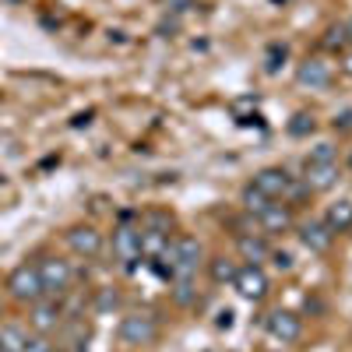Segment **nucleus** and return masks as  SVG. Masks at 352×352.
Returning <instances> with one entry per match:
<instances>
[{"mask_svg":"<svg viewBox=\"0 0 352 352\" xmlns=\"http://www.w3.org/2000/svg\"><path fill=\"white\" fill-rule=\"evenodd\" d=\"M4 292L21 303V307H32L36 300H43L46 292H43V282H39V268H36V261H21L18 268H11L8 282H4Z\"/></svg>","mask_w":352,"mask_h":352,"instance_id":"obj_1","label":"nucleus"},{"mask_svg":"<svg viewBox=\"0 0 352 352\" xmlns=\"http://www.w3.org/2000/svg\"><path fill=\"white\" fill-rule=\"evenodd\" d=\"M36 268H39V282H43V292L53 300H60L64 292L71 289L74 282V272H71V261H64L60 254H46L36 261Z\"/></svg>","mask_w":352,"mask_h":352,"instance_id":"obj_2","label":"nucleus"},{"mask_svg":"<svg viewBox=\"0 0 352 352\" xmlns=\"http://www.w3.org/2000/svg\"><path fill=\"white\" fill-rule=\"evenodd\" d=\"M124 345H152L159 338V317L155 314H144V310H134L127 317H120V328H116Z\"/></svg>","mask_w":352,"mask_h":352,"instance_id":"obj_3","label":"nucleus"},{"mask_svg":"<svg viewBox=\"0 0 352 352\" xmlns=\"http://www.w3.org/2000/svg\"><path fill=\"white\" fill-rule=\"evenodd\" d=\"M60 320H64V310L53 296H43V300H36L32 307H28V328H32L36 335H53L56 328H60Z\"/></svg>","mask_w":352,"mask_h":352,"instance_id":"obj_4","label":"nucleus"},{"mask_svg":"<svg viewBox=\"0 0 352 352\" xmlns=\"http://www.w3.org/2000/svg\"><path fill=\"white\" fill-rule=\"evenodd\" d=\"M232 289H236L247 303H261L268 296V275H264L261 264H243L236 272V278H232Z\"/></svg>","mask_w":352,"mask_h":352,"instance_id":"obj_5","label":"nucleus"},{"mask_svg":"<svg viewBox=\"0 0 352 352\" xmlns=\"http://www.w3.org/2000/svg\"><path fill=\"white\" fill-rule=\"evenodd\" d=\"M67 247L78 254V257H85V261H92V257H99L102 254V232L96 229V226H88V222H78V226H71L67 232Z\"/></svg>","mask_w":352,"mask_h":352,"instance_id":"obj_6","label":"nucleus"},{"mask_svg":"<svg viewBox=\"0 0 352 352\" xmlns=\"http://www.w3.org/2000/svg\"><path fill=\"white\" fill-rule=\"evenodd\" d=\"M335 81V67L324 60V56H307L303 64H296V85L300 88H328Z\"/></svg>","mask_w":352,"mask_h":352,"instance_id":"obj_7","label":"nucleus"},{"mask_svg":"<svg viewBox=\"0 0 352 352\" xmlns=\"http://www.w3.org/2000/svg\"><path fill=\"white\" fill-rule=\"evenodd\" d=\"M264 328H268V335L278 338V342H296L303 335V320L292 310H272L268 317H264Z\"/></svg>","mask_w":352,"mask_h":352,"instance_id":"obj_8","label":"nucleus"},{"mask_svg":"<svg viewBox=\"0 0 352 352\" xmlns=\"http://www.w3.org/2000/svg\"><path fill=\"white\" fill-rule=\"evenodd\" d=\"M289 180H292V176H289L282 166H264V169L254 173V187H257L264 197H272V201H282V197H285Z\"/></svg>","mask_w":352,"mask_h":352,"instance_id":"obj_9","label":"nucleus"},{"mask_svg":"<svg viewBox=\"0 0 352 352\" xmlns=\"http://www.w3.org/2000/svg\"><path fill=\"white\" fill-rule=\"evenodd\" d=\"M338 180H342L338 162H307V176H303V184L310 187V194H324V190L338 187Z\"/></svg>","mask_w":352,"mask_h":352,"instance_id":"obj_10","label":"nucleus"},{"mask_svg":"<svg viewBox=\"0 0 352 352\" xmlns=\"http://www.w3.org/2000/svg\"><path fill=\"white\" fill-rule=\"evenodd\" d=\"M300 243L310 250V254H328L331 243H335V232L328 229L324 219H310L300 226Z\"/></svg>","mask_w":352,"mask_h":352,"instance_id":"obj_11","label":"nucleus"},{"mask_svg":"<svg viewBox=\"0 0 352 352\" xmlns=\"http://www.w3.org/2000/svg\"><path fill=\"white\" fill-rule=\"evenodd\" d=\"M113 254L120 257L124 264H134L141 257V240L134 226H116L113 229Z\"/></svg>","mask_w":352,"mask_h":352,"instance_id":"obj_12","label":"nucleus"},{"mask_svg":"<svg viewBox=\"0 0 352 352\" xmlns=\"http://www.w3.org/2000/svg\"><path fill=\"white\" fill-rule=\"evenodd\" d=\"M257 222H261L264 232H285V229L292 226V204H285V201H272L268 208L257 215Z\"/></svg>","mask_w":352,"mask_h":352,"instance_id":"obj_13","label":"nucleus"},{"mask_svg":"<svg viewBox=\"0 0 352 352\" xmlns=\"http://www.w3.org/2000/svg\"><path fill=\"white\" fill-rule=\"evenodd\" d=\"M138 240H141V257L159 261V257H162V250L169 247V232L152 229V226H141V229H138Z\"/></svg>","mask_w":352,"mask_h":352,"instance_id":"obj_14","label":"nucleus"},{"mask_svg":"<svg viewBox=\"0 0 352 352\" xmlns=\"http://www.w3.org/2000/svg\"><path fill=\"white\" fill-rule=\"evenodd\" d=\"M236 250H240V257H243L247 264H264V261L272 257L268 240H264V236H250V232H243V236L236 240Z\"/></svg>","mask_w":352,"mask_h":352,"instance_id":"obj_15","label":"nucleus"},{"mask_svg":"<svg viewBox=\"0 0 352 352\" xmlns=\"http://www.w3.org/2000/svg\"><path fill=\"white\" fill-rule=\"evenodd\" d=\"M324 222H328L331 232H349V229H352V201H335V204H328Z\"/></svg>","mask_w":352,"mask_h":352,"instance_id":"obj_16","label":"nucleus"},{"mask_svg":"<svg viewBox=\"0 0 352 352\" xmlns=\"http://www.w3.org/2000/svg\"><path fill=\"white\" fill-rule=\"evenodd\" d=\"M236 272H240V264L232 261V257H226V254H219V257H212V261H208V275H212V282H215V285H232Z\"/></svg>","mask_w":352,"mask_h":352,"instance_id":"obj_17","label":"nucleus"},{"mask_svg":"<svg viewBox=\"0 0 352 352\" xmlns=\"http://www.w3.org/2000/svg\"><path fill=\"white\" fill-rule=\"evenodd\" d=\"M25 342H28V331L21 324H14V320L0 324V352H21Z\"/></svg>","mask_w":352,"mask_h":352,"instance_id":"obj_18","label":"nucleus"},{"mask_svg":"<svg viewBox=\"0 0 352 352\" xmlns=\"http://www.w3.org/2000/svg\"><path fill=\"white\" fill-rule=\"evenodd\" d=\"M169 296H173L176 307L197 303V285H194V278H173V282H169Z\"/></svg>","mask_w":352,"mask_h":352,"instance_id":"obj_19","label":"nucleus"},{"mask_svg":"<svg viewBox=\"0 0 352 352\" xmlns=\"http://www.w3.org/2000/svg\"><path fill=\"white\" fill-rule=\"evenodd\" d=\"M268 204H272V197H264L254 184H247V187H243V212H247V215H254V219H257L264 208H268Z\"/></svg>","mask_w":352,"mask_h":352,"instance_id":"obj_20","label":"nucleus"},{"mask_svg":"<svg viewBox=\"0 0 352 352\" xmlns=\"http://www.w3.org/2000/svg\"><path fill=\"white\" fill-rule=\"evenodd\" d=\"M324 50H331V53H345V50H349L345 25H331V28H328V32H324Z\"/></svg>","mask_w":352,"mask_h":352,"instance_id":"obj_21","label":"nucleus"},{"mask_svg":"<svg viewBox=\"0 0 352 352\" xmlns=\"http://www.w3.org/2000/svg\"><path fill=\"white\" fill-rule=\"evenodd\" d=\"M314 116L310 113H296V116H292V124H289V134L292 138H307V134H314Z\"/></svg>","mask_w":352,"mask_h":352,"instance_id":"obj_22","label":"nucleus"},{"mask_svg":"<svg viewBox=\"0 0 352 352\" xmlns=\"http://www.w3.org/2000/svg\"><path fill=\"white\" fill-rule=\"evenodd\" d=\"M307 162H338V148L331 141H320V144H314L310 148V159Z\"/></svg>","mask_w":352,"mask_h":352,"instance_id":"obj_23","label":"nucleus"},{"mask_svg":"<svg viewBox=\"0 0 352 352\" xmlns=\"http://www.w3.org/2000/svg\"><path fill=\"white\" fill-rule=\"evenodd\" d=\"M116 307H120V292H116V289H99L96 292V310L99 314H109Z\"/></svg>","mask_w":352,"mask_h":352,"instance_id":"obj_24","label":"nucleus"},{"mask_svg":"<svg viewBox=\"0 0 352 352\" xmlns=\"http://www.w3.org/2000/svg\"><path fill=\"white\" fill-rule=\"evenodd\" d=\"M21 352H53L50 335H28V342H25V349H21Z\"/></svg>","mask_w":352,"mask_h":352,"instance_id":"obj_25","label":"nucleus"},{"mask_svg":"<svg viewBox=\"0 0 352 352\" xmlns=\"http://www.w3.org/2000/svg\"><path fill=\"white\" fill-rule=\"evenodd\" d=\"M307 194H310V187H307L303 180H300V184H296V180H289V190H285V197H289V201H303ZM285 197H282V201H285Z\"/></svg>","mask_w":352,"mask_h":352,"instance_id":"obj_26","label":"nucleus"},{"mask_svg":"<svg viewBox=\"0 0 352 352\" xmlns=\"http://www.w3.org/2000/svg\"><path fill=\"white\" fill-rule=\"evenodd\" d=\"M272 261L278 272H292V254H282V250H272Z\"/></svg>","mask_w":352,"mask_h":352,"instance_id":"obj_27","label":"nucleus"},{"mask_svg":"<svg viewBox=\"0 0 352 352\" xmlns=\"http://www.w3.org/2000/svg\"><path fill=\"white\" fill-rule=\"evenodd\" d=\"M335 131H352V109H345V113L335 116Z\"/></svg>","mask_w":352,"mask_h":352,"instance_id":"obj_28","label":"nucleus"},{"mask_svg":"<svg viewBox=\"0 0 352 352\" xmlns=\"http://www.w3.org/2000/svg\"><path fill=\"white\" fill-rule=\"evenodd\" d=\"M338 71L352 78V50H345V53H342V64H338Z\"/></svg>","mask_w":352,"mask_h":352,"instance_id":"obj_29","label":"nucleus"},{"mask_svg":"<svg viewBox=\"0 0 352 352\" xmlns=\"http://www.w3.org/2000/svg\"><path fill=\"white\" fill-rule=\"evenodd\" d=\"M229 324H232V314H229V310L219 314V328H229Z\"/></svg>","mask_w":352,"mask_h":352,"instance_id":"obj_30","label":"nucleus"},{"mask_svg":"<svg viewBox=\"0 0 352 352\" xmlns=\"http://www.w3.org/2000/svg\"><path fill=\"white\" fill-rule=\"evenodd\" d=\"M345 32H349V43H352V21H349V25H345Z\"/></svg>","mask_w":352,"mask_h":352,"instance_id":"obj_31","label":"nucleus"},{"mask_svg":"<svg viewBox=\"0 0 352 352\" xmlns=\"http://www.w3.org/2000/svg\"><path fill=\"white\" fill-rule=\"evenodd\" d=\"M0 317H4V296H0Z\"/></svg>","mask_w":352,"mask_h":352,"instance_id":"obj_32","label":"nucleus"},{"mask_svg":"<svg viewBox=\"0 0 352 352\" xmlns=\"http://www.w3.org/2000/svg\"><path fill=\"white\" fill-rule=\"evenodd\" d=\"M349 169H352V152H349Z\"/></svg>","mask_w":352,"mask_h":352,"instance_id":"obj_33","label":"nucleus"}]
</instances>
